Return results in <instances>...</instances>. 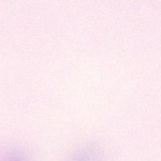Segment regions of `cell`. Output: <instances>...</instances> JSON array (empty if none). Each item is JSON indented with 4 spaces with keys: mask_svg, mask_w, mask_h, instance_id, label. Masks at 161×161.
Here are the masks:
<instances>
[{
    "mask_svg": "<svg viewBox=\"0 0 161 161\" xmlns=\"http://www.w3.org/2000/svg\"><path fill=\"white\" fill-rule=\"evenodd\" d=\"M98 148L94 145L87 146L75 151L69 157L68 161H100Z\"/></svg>",
    "mask_w": 161,
    "mask_h": 161,
    "instance_id": "6da1fadb",
    "label": "cell"
},
{
    "mask_svg": "<svg viewBox=\"0 0 161 161\" xmlns=\"http://www.w3.org/2000/svg\"><path fill=\"white\" fill-rule=\"evenodd\" d=\"M0 161H30L28 156L21 151L13 150L8 152Z\"/></svg>",
    "mask_w": 161,
    "mask_h": 161,
    "instance_id": "7a4b0ae2",
    "label": "cell"
}]
</instances>
